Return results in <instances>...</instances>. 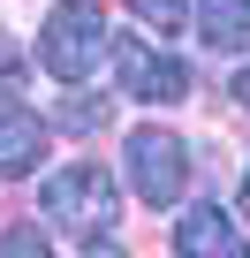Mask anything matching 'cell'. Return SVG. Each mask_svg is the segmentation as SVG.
<instances>
[{
    "label": "cell",
    "instance_id": "6da1fadb",
    "mask_svg": "<svg viewBox=\"0 0 250 258\" xmlns=\"http://www.w3.org/2000/svg\"><path fill=\"white\" fill-rule=\"evenodd\" d=\"M31 61L53 76V84H91L99 61H114V23L99 0H53L38 16V38H31Z\"/></svg>",
    "mask_w": 250,
    "mask_h": 258
},
{
    "label": "cell",
    "instance_id": "7a4b0ae2",
    "mask_svg": "<svg viewBox=\"0 0 250 258\" xmlns=\"http://www.w3.org/2000/svg\"><path fill=\"white\" fill-rule=\"evenodd\" d=\"M38 220L61 228V235H114L121 220V182L99 167V160H61L53 175H38Z\"/></svg>",
    "mask_w": 250,
    "mask_h": 258
},
{
    "label": "cell",
    "instance_id": "3957f363",
    "mask_svg": "<svg viewBox=\"0 0 250 258\" xmlns=\"http://www.w3.org/2000/svg\"><path fill=\"white\" fill-rule=\"evenodd\" d=\"M121 190L152 213H175L182 190H190V145L175 137L167 121H137L121 137Z\"/></svg>",
    "mask_w": 250,
    "mask_h": 258
},
{
    "label": "cell",
    "instance_id": "277c9868",
    "mask_svg": "<svg viewBox=\"0 0 250 258\" xmlns=\"http://www.w3.org/2000/svg\"><path fill=\"white\" fill-rule=\"evenodd\" d=\"M114 84H121V99L167 114V106L190 99V61H182L175 46H159L152 31H144V38H114Z\"/></svg>",
    "mask_w": 250,
    "mask_h": 258
},
{
    "label": "cell",
    "instance_id": "5b68a950",
    "mask_svg": "<svg viewBox=\"0 0 250 258\" xmlns=\"http://www.w3.org/2000/svg\"><path fill=\"white\" fill-rule=\"evenodd\" d=\"M175 250H182V258H250L242 213H227L220 198L182 205V213H175Z\"/></svg>",
    "mask_w": 250,
    "mask_h": 258
},
{
    "label": "cell",
    "instance_id": "8992f818",
    "mask_svg": "<svg viewBox=\"0 0 250 258\" xmlns=\"http://www.w3.org/2000/svg\"><path fill=\"white\" fill-rule=\"evenodd\" d=\"M46 145H53V121H38L23 99H8V91H0V182H23V175H38Z\"/></svg>",
    "mask_w": 250,
    "mask_h": 258
},
{
    "label": "cell",
    "instance_id": "52a82bcc",
    "mask_svg": "<svg viewBox=\"0 0 250 258\" xmlns=\"http://www.w3.org/2000/svg\"><path fill=\"white\" fill-rule=\"evenodd\" d=\"M190 23L212 53H250V0H197Z\"/></svg>",
    "mask_w": 250,
    "mask_h": 258
},
{
    "label": "cell",
    "instance_id": "ba28073f",
    "mask_svg": "<svg viewBox=\"0 0 250 258\" xmlns=\"http://www.w3.org/2000/svg\"><path fill=\"white\" fill-rule=\"evenodd\" d=\"M129 16H137L152 38H175V31L197 16V0H129Z\"/></svg>",
    "mask_w": 250,
    "mask_h": 258
},
{
    "label": "cell",
    "instance_id": "9c48e42d",
    "mask_svg": "<svg viewBox=\"0 0 250 258\" xmlns=\"http://www.w3.org/2000/svg\"><path fill=\"white\" fill-rule=\"evenodd\" d=\"M0 258H61V250H53V228L16 220V228H0Z\"/></svg>",
    "mask_w": 250,
    "mask_h": 258
},
{
    "label": "cell",
    "instance_id": "30bf717a",
    "mask_svg": "<svg viewBox=\"0 0 250 258\" xmlns=\"http://www.w3.org/2000/svg\"><path fill=\"white\" fill-rule=\"evenodd\" d=\"M61 129H76V137H91V129H106V99H91L84 84H68V106L53 114Z\"/></svg>",
    "mask_w": 250,
    "mask_h": 258
},
{
    "label": "cell",
    "instance_id": "8fae6325",
    "mask_svg": "<svg viewBox=\"0 0 250 258\" xmlns=\"http://www.w3.org/2000/svg\"><path fill=\"white\" fill-rule=\"evenodd\" d=\"M84 258H129V250H121L114 235H91V243H84Z\"/></svg>",
    "mask_w": 250,
    "mask_h": 258
},
{
    "label": "cell",
    "instance_id": "7c38bea8",
    "mask_svg": "<svg viewBox=\"0 0 250 258\" xmlns=\"http://www.w3.org/2000/svg\"><path fill=\"white\" fill-rule=\"evenodd\" d=\"M235 106H242V114H250V61H242V69H235Z\"/></svg>",
    "mask_w": 250,
    "mask_h": 258
},
{
    "label": "cell",
    "instance_id": "4fadbf2b",
    "mask_svg": "<svg viewBox=\"0 0 250 258\" xmlns=\"http://www.w3.org/2000/svg\"><path fill=\"white\" fill-rule=\"evenodd\" d=\"M235 213L250 220V167H242V190H235Z\"/></svg>",
    "mask_w": 250,
    "mask_h": 258
}]
</instances>
